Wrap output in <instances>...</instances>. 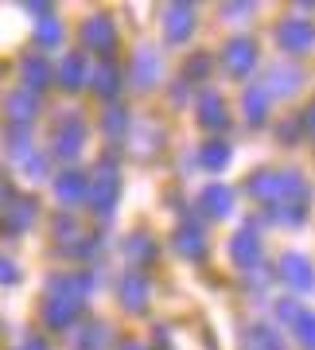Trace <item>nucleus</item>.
Wrapping results in <instances>:
<instances>
[{"label":"nucleus","mask_w":315,"mask_h":350,"mask_svg":"<svg viewBox=\"0 0 315 350\" xmlns=\"http://www.w3.org/2000/svg\"><path fill=\"white\" fill-rule=\"evenodd\" d=\"M284 269H288V280L292 284H307V280H312V276H307V261H296V257H288V261H284Z\"/></svg>","instance_id":"obj_2"},{"label":"nucleus","mask_w":315,"mask_h":350,"mask_svg":"<svg viewBox=\"0 0 315 350\" xmlns=\"http://www.w3.org/2000/svg\"><path fill=\"white\" fill-rule=\"evenodd\" d=\"M249 63H253V47L249 43H234V47H230V66H234V70H245Z\"/></svg>","instance_id":"obj_1"},{"label":"nucleus","mask_w":315,"mask_h":350,"mask_svg":"<svg viewBox=\"0 0 315 350\" xmlns=\"http://www.w3.org/2000/svg\"><path fill=\"white\" fill-rule=\"evenodd\" d=\"M284 39H288V47H296V43L307 47V43H312V31H307V27H300V31H284Z\"/></svg>","instance_id":"obj_4"},{"label":"nucleus","mask_w":315,"mask_h":350,"mask_svg":"<svg viewBox=\"0 0 315 350\" xmlns=\"http://www.w3.org/2000/svg\"><path fill=\"white\" fill-rule=\"evenodd\" d=\"M241 253V261H253L257 257V241L253 238H241V245H234V257Z\"/></svg>","instance_id":"obj_3"}]
</instances>
